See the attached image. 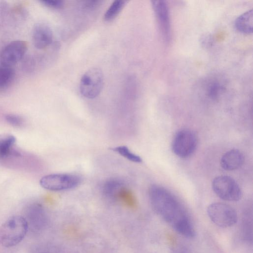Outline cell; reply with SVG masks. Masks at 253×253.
Instances as JSON below:
<instances>
[{
	"mask_svg": "<svg viewBox=\"0 0 253 253\" xmlns=\"http://www.w3.org/2000/svg\"><path fill=\"white\" fill-rule=\"evenodd\" d=\"M149 197L155 212L175 231L187 238L195 237L188 212L172 193L161 186L153 185L149 189Z\"/></svg>",
	"mask_w": 253,
	"mask_h": 253,
	"instance_id": "obj_1",
	"label": "cell"
},
{
	"mask_svg": "<svg viewBox=\"0 0 253 253\" xmlns=\"http://www.w3.org/2000/svg\"><path fill=\"white\" fill-rule=\"evenodd\" d=\"M28 230V223L24 216H12L0 227V243L6 248L15 246L23 240Z\"/></svg>",
	"mask_w": 253,
	"mask_h": 253,
	"instance_id": "obj_2",
	"label": "cell"
},
{
	"mask_svg": "<svg viewBox=\"0 0 253 253\" xmlns=\"http://www.w3.org/2000/svg\"><path fill=\"white\" fill-rule=\"evenodd\" d=\"M81 182L80 176L67 173L48 174L43 176L40 181L42 187L53 191L71 190L78 187Z\"/></svg>",
	"mask_w": 253,
	"mask_h": 253,
	"instance_id": "obj_3",
	"label": "cell"
},
{
	"mask_svg": "<svg viewBox=\"0 0 253 253\" xmlns=\"http://www.w3.org/2000/svg\"><path fill=\"white\" fill-rule=\"evenodd\" d=\"M207 213L213 223L222 228L232 226L238 220L236 211L230 206L223 203L216 202L210 205Z\"/></svg>",
	"mask_w": 253,
	"mask_h": 253,
	"instance_id": "obj_4",
	"label": "cell"
},
{
	"mask_svg": "<svg viewBox=\"0 0 253 253\" xmlns=\"http://www.w3.org/2000/svg\"><path fill=\"white\" fill-rule=\"evenodd\" d=\"M104 84L103 74L97 68H91L83 75L80 83V90L83 96L92 99L102 90Z\"/></svg>",
	"mask_w": 253,
	"mask_h": 253,
	"instance_id": "obj_5",
	"label": "cell"
},
{
	"mask_svg": "<svg viewBox=\"0 0 253 253\" xmlns=\"http://www.w3.org/2000/svg\"><path fill=\"white\" fill-rule=\"evenodd\" d=\"M214 193L220 199L227 201H237L242 197V191L236 181L227 175L215 177L212 182Z\"/></svg>",
	"mask_w": 253,
	"mask_h": 253,
	"instance_id": "obj_6",
	"label": "cell"
},
{
	"mask_svg": "<svg viewBox=\"0 0 253 253\" xmlns=\"http://www.w3.org/2000/svg\"><path fill=\"white\" fill-rule=\"evenodd\" d=\"M197 143V136L194 132L189 129H182L174 135L171 149L177 156L186 158L195 152Z\"/></svg>",
	"mask_w": 253,
	"mask_h": 253,
	"instance_id": "obj_7",
	"label": "cell"
},
{
	"mask_svg": "<svg viewBox=\"0 0 253 253\" xmlns=\"http://www.w3.org/2000/svg\"><path fill=\"white\" fill-rule=\"evenodd\" d=\"M27 48L25 41L16 40L9 42L0 52V65L12 67L23 58Z\"/></svg>",
	"mask_w": 253,
	"mask_h": 253,
	"instance_id": "obj_8",
	"label": "cell"
},
{
	"mask_svg": "<svg viewBox=\"0 0 253 253\" xmlns=\"http://www.w3.org/2000/svg\"><path fill=\"white\" fill-rule=\"evenodd\" d=\"M30 229L33 232H39L45 227L47 217L43 208L40 204L30 205L26 210L24 216Z\"/></svg>",
	"mask_w": 253,
	"mask_h": 253,
	"instance_id": "obj_9",
	"label": "cell"
},
{
	"mask_svg": "<svg viewBox=\"0 0 253 253\" xmlns=\"http://www.w3.org/2000/svg\"><path fill=\"white\" fill-rule=\"evenodd\" d=\"M152 5L162 36L168 42L170 36V23L168 5L164 0H154Z\"/></svg>",
	"mask_w": 253,
	"mask_h": 253,
	"instance_id": "obj_10",
	"label": "cell"
},
{
	"mask_svg": "<svg viewBox=\"0 0 253 253\" xmlns=\"http://www.w3.org/2000/svg\"><path fill=\"white\" fill-rule=\"evenodd\" d=\"M32 41L34 46L39 49L45 48L52 42L53 32L47 24L38 23L32 30Z\"/></svg>",
	"mask_w": 253,
	"mask_h": 253,
	"instance_id": "obj_11",
	"label": "cell"
},
{
	"mask_svg": "<svg viewBox=\"0 0 253 253\" xmlns=\"http://www.w3.org/2000/svg\"><path fill=\"white\" fill-rule=\"evenodd\" d=\"M244 162V156L238 149H233L225 153L220 159L223 169L231 171L240 168Z\"/></svg>",
	"mask_w": 253,
	"mask_h": 253,
	"instance_id": "obj_12",
	"label": "cell"
},
{
	"mask_svg": "<svg viewBox=\"0 0 253 253\" xmlns=\"http://www.w3.org/2000/svg\"><path fill=\"white\" fill-rule=\"evenodd\" d=\"M126 188L124 182L118 178L107 180L102 186L103 195L110 199L119 198L121 192Z\"/></svg>",
	"mask_w": 253,
	"mask_h": 253,
	"instance_id": "obj_13",
	"label": "cell"
},
{
	"mask_svg": "<svg viewBox=\"0 0 253 253\" xmlns=\"http://www.w3.org/2000/svg\"><path fill=\"white\" fill-rule=\"evenodd\" d=\"M16 142L15 137L9 134L0 135V159H5L10 155H18L13 149Z\"/></svg>",
	"mask_w": 253,
	"mask_h": 253,
	"instance_id": "obj_14",
	"label": "cell"
},
{
	"mask_svg": "<svg viewBox=\"0 0 253 253\" xmlns=\"http://www.w3.org/2000/svg\"><path fill=\"white\" fill-rule=\"evenodd\" d=\"M253 9L248 10L239 16L236 20L235 25L238 31L245 34L253 32Z\"/></svg>",
	"mask_w": 253,
	"mask_h": 253,
	"instance_id": "obj_15",
	"label": "cell"
},
{
	"mask_svg": "<svg viewBox=\"0 0 253 253\" xmlns=\"http://www.w3.org/2000/svg\"><path fill=\"white\" fill-rule=\"evenodd\" d=\"M14 76L15 71L12 67L0 65V90L9 86Z\"/></svg>",
	"mask_w": 253,
	"mask_h": 253,
	"instance_id": "obj_16",
	"label": "cell"
},
{
	"mask_svg": "<svg viewBox=\"0 0 253 253\" xmlns=\"http://www.w3.org/2000/svg\"><path fill=\"white\" fill-rule=\"evenodd\" d=\"M127 1L124 0H115L108 7L104 15V20L111 21L115 19L125 6Z\"/></svg>",
	"mask_w": 253,
	"mask_h": 253,
	"instance_id": "obj_17",
	"label": "cell"
},
{
	"mask_svg": "<svg viewBox=\"0 0 253 253\" xmlns=\"http://www.w3.org/2000/svg\"><path fill=\"white\" fill-rule=\"evenodd\" d=\"M111 149L131 162L139 163L142 161L139 156L132 153L128 148L126 146H119L113 147L111 148Z\"/></svg>",
	"mask_w": 253,
	"mask_h": 253,
	"instance_id": "obj_18",
	"label": "cell"
},
{
	"mask_svg": "<svg viewBox=\"0 0 253 253\" xmlns=\"http://www.w3.org/2000/svg\"><path fill=\"white\" fill-rule=\"evenodd\" d=\"M5 119L8 124L15 127H20L24 124L23 118L18 115L13 114H7L5 117Z\"/></svg>",
	"mask_w": 253,
	"mask_h": 253,
	"instance_id": "obj_19",
	"label": "cell"
},
{
	"mask_svg": "<svg viewBox=\"0 0 253 253\" xmlns=\"http://www.w3.org/2000/svg\"><path fill=\"white\" fill-rule=\"evenodd\" d=\"M41 2L48 7L55 9L61 8L64 4L62 0H42Z\"/></svg>",
	"mask_w": 253,
	"mask_h": 253,
	"instance_id": "obj_20",
	"label": "cell"
},
{
	"mask_svg": "<svg viewBox=\"0 0 253 253\" xmlns=\"http://www.w3.org/2000/svg\"></svg>",
	"mask_w": 253,
	"mask_h": 253,
	"instance_id": "obj_21",
	"label": "cell"
}]
</instances>
